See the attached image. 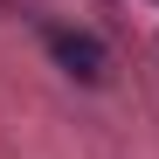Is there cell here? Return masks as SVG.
I'll return each instance as SVG.
<instances>
[{
	"mask_svg": "<svg viewBox=\"0 0 159 159\" xmlns=\"http://www.w3.org/2000/svg\"><path fill=\"white\" fill-rule=\"evenodd\" d=\"M48 56H56L69 76H83V83H97V76H104V42H97V35H76V28H48Z\"/></svg>",
	"mask_w": 159,
	"mask_h": 159,
	"instance_id": "cell-1",
	"label": "cell"
}]
</instances>
